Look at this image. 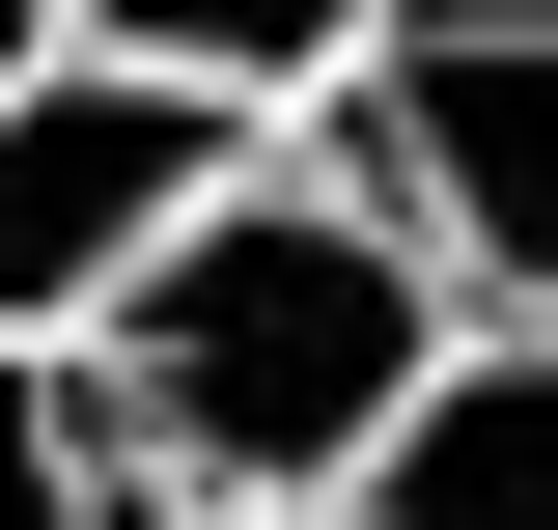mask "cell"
<instances>
[{
	"label": "cell",
	"instance_id": "cell-1",
	"mask_svg": "<svg viewBox=\"0 0 558 530\" xmlns=\"http://www.w3.org/2000/svg\"><path fill=\"white\" fill-rule=\"evenodd\" d=\"M447 335H475V308H447V279H418L307 140H252V168H223V196L168 224L57 363H84V419H112L140 503H336L363 419H391Z\"/></svg>",
	"mask_w": 558,
	"mask_h": 530
},
{
	"label": "cell",
	"instance_id": "cell-2",
	"mask_svg": "<svg viewBox=\"0 0 558 530\" xmlns=\"http://www.w3.org/2000/svg\"><path fill=\"white\" fill-rule=\"evenodd\" d=\"M475 335H558V0H391L336 112H279Z\"/></svg>",
	"mask_w": 558,
	"mask_h": 530
},
{
	"label": "cell",
	"instance_id": "cell-3",
	"mask_svg": "<svg viewBox=\"0 0 558 530\" xmlns=\"http://www.w3.org/2000/svg\"><path fill=\"white\" fill-rule=\"evenodd\" d=\"M223 168H252V112H196V84H140V57H84V28H57V57L0 84V335L57 363V335L112 308Z\"/></svg>",
	"mask_w": 558,
	"mask_h": 530
},
{
	"label": "cell",
	"instance_id": "cell-4",
	"mask_svg": "<svg viewBox=\"0 0 558 530\" xmlns=\"http://www.w3.org/2000/svg\"><path fill=\"white\" fill-rule=\"evenodd\" d=\"M336 530H558V335H447V363L363 419Z\"/></svg>",
	"mask_w": 558,
	"mask_h": 530
},
{
	"label": "cell",
	"instance_id": "cell-5",
	"mask_svg": "<svg viewBox=\"0 0 558 530\" xmlns=\"http://www.w3.org/2000/svg\"><path fill=\"white\" fill-rule=\"evenodd\" d=\"M57 28H84V57H140V84H196V112H336V57H363V28H391V0H57Z\"/></svg>",
	"mask_w": 558,
	"mask_h": 530
},
{
	"label": "cell",
	"instance_id": "cell-6",
	"mask_svg": "<svg viewBox=\"0 0 558 530\" xmlns=\"http://www.w3.org/2000/svg\"><path fill=\"white\" fill-rule=\"evenodd\" d=\"M0 530H140L112 419H84V363H28V335H0Z\"/></svg>",
	"mask_w": 558,
	"mask_h": 530
},
{
	"label": "cell",
	"instance_id": "cell-7",
	"mask_svg": "<svg viewBox=\"0 0 558 530\" xmlns=\"http://www.w3.org/2000/svg\"><path fill=\"white\" fill-rule=\"evenodd\" d=\"M140 530H336V503H140Z\"/></svg>",
	"mask_w": 558,
	"mask_h": 530
},
{
	"label": "cell",
	"instance_id": "cell-8",
	"mask_svg": "<svg viewBox=\"0 0 558 530\" xmlns=\"http://www.w3.org/2000/svg\"><path fill=\"white\" fill-rule=\"evenodd\" d=\"M28 57H57V0H0V84H28Z\"/></svg>",
	"mask_w": 558,
	"mask_h": 530
}]
</instances>
